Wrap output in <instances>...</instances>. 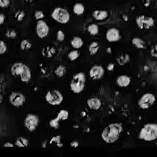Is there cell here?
I'll return each mask as SVG.
<instances>
[{
	"label": "cell",
	"mask_w": 157,
	"mask_h": 157,
	"mask_svg": "<svg viewBox=\"0 0 157 157\" xmlns=\"http://www.w3.org/2000/svg\"><path fill=\"white\" fill-rule=\"evenodd\" d=\"M123 132V126L120 123H113L109 124L104 129L101 133L102 140L108 143H113L118 140Z\"/></svg>",
	"instance_id": "1"
},
{
	"label": "cell",
	"mask_w": 157,
	"mask_h": 157,
	"mask_svg": "<svg viewBox=\"0 0 157 157\" xmlns=\"http://www.w3.org/2000/svg\"><path fill=\"white\" fill-rule=\"evenodd\" d=\"M139 138L147 141H151L157 138V124H147L141 129Z\"/></svg>",
	"instance_id": "2"
},
{
	"label": "cell",
	"mask_w": 157,
	"mask_h": 157,
	"mask_svg": "<svg viewBox=\"0 0 157 157\" xmlns=\"http://www.w3.org/2000/svg\"><path fill=\"white\" fill-rule=\"evenodd\" d=\"M86 82V75L84 72L75 74L70 83L71 90L75 94H79L84 90Z\"/></svg>",
	"instance_id": "3"
},
{
	"label": "cell",
	"mask_w": 157,
	"mask_h": 157,
	"mask_svg": "<svg viewBox=\"0 0 157 157\" xmlns=\"http://www.w3.org/2000/svg\"><path fill=\"white\" fill-rule=\"evenodd\" d=\"M52 18L57 22L61 24L67 23L71 18L69 11L63 8H56L51 14Z\"/></svg>",
	"instance_id": "4"
},
{
	"label": "cell",
	"mask_w": 157,
	"mask_h": 157,
	"mask_svg": "<svg viewBox=\"0 0 157 157\" xmlns=\"http://www.w3.org/2000/svg\"><path fill=\"white\" fill-rule=\"evenodd\" d=\"M63 96L59 90H52L48 91L45 96L46 101L52 106H58L62 102Z\"/></svg>",
	"instance_id": "5"
},
{
	"label": "cell",
	"mask_w": 157,
	"mask_h": 157,
	"mask_svg": "<svg viewBox=\"0 0 157 157\" xmlns=\"http://www.w3.org/2000/svg\"><path fill=\"white\" fill-rule=\"evenodd\" d=\"M155 21L153 18L146 15H140L136 18V23L138 28L141 30H147L152 27Z\"/></svg>",
	"instance_id": "6"
},
{
	"label": "cell",
	"mask_w": 157,
	"mask_h": 157,
	"mask_svg": "<svg viewBox=\"0 0 157 157\" xmlns=\"http://www.w3.org/2000/svg\"><path fill=\"white\" fill-rule=\"evenodd\" d=\"M155 96L151 93H147L143 95L138 101V106L143 109L150 108L155 102Z\"/></svg>",
	"instance_id": "7"
},
{
	"label": "cell",
	"mask_w": 157,
	"mask_h": 157,
	"mask_svg": "<svg viewBox=\"0 0 157 157\" xmlns=\"http://www.w3.org/2000/svg\"><path fill=\"white\" fill-rule=\"evenodd\" d=\"M39 124L38 117L33 114H29L26 116L24 124L29 131L30 132H34L36 129Z\"/></svg>",
	"instance_id": "8"
},
{
	"label": "cell",
	"mask_w": 157,
	"mask_h": 157,
	"mask_svg": "<svg viewBox=\"0 0 157 157\" xmlns=\"http://www.w3.org/2000/svg\"><path fill=\"white\" fill-rule=\"evenodd\" d=\"M49 33V27L47 23L42 20H38L36 25V33L40 38L47 37Z\"/></svg>",
	"instance_id": "9"
},
{
	"label": "cell",
	"mask_w": 157,
	"mask_h": 157,
	"mask_svg": "<svg viewBox=\"0 0 157 157\" xmlns=\"http://www.w3.org/2000/svg\"><path fill=\"white\" fill-rule=\"evenodd\" d=\"M9 101L13 106L20 107L23 105L25 102L26 98L25 96L20 93L13 92L10 94Z\"/></svg>",
	"instance_id": "10"
},
{
	"label": "cell",
	"mask_w": 157,
	"mask_h": 157,
	"mask_svg": "<svg viewBox=\"0 0 157 157\" xmlns=\"http://www.w3.org/2000/svg\"><path fill=\"white\" fill-rule=\"evenodd\" d=\"M28 66L22 62H16L11 67V74L14 77H21Z\"/></svg>",
	"instance_id": "11"
},
{
	"label": "cell",
	"mask_w": 157,
	"mask_h": 157,
	"mask_svg": "<svg viewBox=\"0 0 157 157\" xmlns=\"http://www.w3.org/2000/svg\"><path fill=\"white\" fill-rule=\"evenodd\" d=\"M106 38L109 42H115L120 40L121 35L118 29L116 28H111L108 30L106 33Z\"/></svg>",
	"instance_id": "12"
},
{
	"label": "cell",
	"mask_w": 157,
	"mask_h": 157,
	"mask_svg": "<svg viewBox=\"0 0 157 157\" xmlns=\"http://www.w3.org/2000/svg\"><path fill=\"white\" fill-rule=\"evenodd\" d=\"M104 74V69L101 65H94L90 69L89 75L94 80H99Z\"/></svg>",
	"instance_id": "13"
},
{
	"label": "cell",
	"mask_w": 157,
	"mask_h": 157,
	"mask_svg": "<svg viewBox=\"0 0 157 157\" xmlns=\"http://www.w3.org/2000/svg\"><path fill=\"white\" fill-rule=\"evenodd\" d=\"M87 104L89 108L94 110H98L99 109H100L102 105L101 100L97 98L89 99L87 101Z\"/></svg>",
	"instance_id": "14"
},
{
	"label": "cell",
	"mask_w": 157,
	"mask_h": 157,
	"mask_svg": "<svg viewBox=\"0 0 157 157\" xmlns=\"http://www.w3.org/2000/svg\"><path fill=\"white\" fill-rule=\"evenodd\" d=\"M130 82H131L130 77L126 75H122L117 77L116 79L117 84L121 87H126L128 86Z\"/></svg>",
	"instance_id": "15"
},
{
	"label": "cell",
	"mask_w": 157,
	"mask_h": 157,
	"mask_svg": "<svg viewBox=\"0 0 157 157\" xmlns=\"http://www.w3.org/2000/svg\"><path fill=\"white\" fill-rule=\"evenodd\" d=\"M93 17L98 21H102L107 18L108 13L105 10H95L93 13Z\"/></svg>",
	"instance_id": "16"
},
{
	"label": "cell",
	"mask_w": 157,
	"mask_h": 157,
	"mask_svg": "<svg viewBox=\"0 0 157 157\" xmlns=\"http://www.w3.org/2000/svg\"><path fill=\"white\" fill-rule=\"evenodd\" d=\"M71 44L72 47L75 49L81 48L84 44V42L82 39L79 36H74L71 42Z\"/></svg>",
	"instance_id": "17"
},
{
	"label": "cell",
	"mask_w": 157,
	"mask_h": 157,
	"mask_svg": "<svg viewBox=\"0 0 157 157\" xmlns=\"http://www.w3.org/2000/svg\"><path fill=\"white\" fill-rule=\"evenodd\" d=\"M85 8L83 4L81 3H77L73 6V12L77 15H81L84 13Z\"/></svg>",
	"instance_id": "18"
},
{
	"label": "cell",
	"mask_w": 157,
	"mask_h": 157,
	"mask_svg": "<svg viewBox=\"0 0 157 157\" xmlns=\"http://www.w3.org/2000/svg\"><path fill=\"white\" fill-rule=\"evenodd\" d=\"M132 42L138 48L144 49V48H145V47H146L145 42H144V40H142L141 38H140L139 37L133 38Z\"/></svg>",
	"instance_id": "19"
},
{
	"label": "cell",
	"mask_w": 157,
	"mask_h": 157,
	"mask_svg": "<svg viewBox=\"0 0 157 157\" xmlns=\"http://www.w3.org/2000/svg\"><path fill=\"white\" fill-rule=\"evenodd\" d=\"M99 49V45L96 42H93L91 43L89 47V52L90 56L96 55Z\"/></svg>",
	"instance_id": "20"
},
{
	"label": "cell",
	"mask_w": 157,
	"mask_h": 157,
	"mask_svg": "<svg viewBox=\"0 0 157 157\" xmlns=\"http://www.w3.org/2000/svg\"><path fill=\"white\" fill-rule=\"evenodd\" d=\"M69 116V113L68 111L65 109H62L59 112L56 118L59 121H64L68 119Z\"/></svg>",
	"instance_id": "21"
},
{
	"label": "cell",
	"mask_w": 157,
	"mask_h": 157,
	"mask_svg": "<svg viewBox=\"0 0 157 157\" xmlns=\"http://www.w3.org/2000/svg\"><path fill=\"white\" fill-rule=\"evenodd\" d=\"M15 144L18 147L25 148L28 147L29 141L23 137H20L18 139H17Z\"/></svg>",
	"instance_id": "22"
},
{
	"label": "cell",
	"mask_w": 157,
	"mask_h": 157,
	"mask_svg": "<svg viewBox=\"0 0 157 157\" xmlns=\"http://www.w3.org/2000/svg\"><path fill=\"white\" fill-rule=\"evenodd\" d=\"M87 31L91 35H96L99 33V27L95 23L89 25L87 27Z\"/></svg>",
	"instance_id": "23"
},
{
	"label": "cell",
	"mask_w": 157,
	"mask_h": 157,
	"mask_svg": "<svg viewBox=\"0 0 157 157\" xmlns=\"http://www.w3.org/2000/svg\"><path fill=\"white\" fill-rule=\"evenodd\" d=\"M56 75L59 77H63L65 74H66L67 72V69L66 67H65V66H63V65H59V66H58L55 71H54Z\"/></svg>",
	"instance_id": "24"
},
{
	"label": "cell",
	"mask_w": 157,
	"mask_h": 157,
	"mask_svg": "<svg viewBox=\"0 0 157 157\" xmlns=\"http://www.w3.org/2000/svg\"><path fill=\"white\" fill-rule=\"evenodd\" d=\"M116 60L120 65H124L129 61V56L128 54H123L116 59Z\"/></svg>",
	"instance_id": "25"
},
{
	"label": "cell",
	"mask_w": 157,
	"mask_h": 157,
	"mask_svg": "<svg viewBox=\"0 0 157 157\" xmlns=\"http://www.w3.org/2000/svg\"><path fill=\"white\" fill-rule=\"evenodd\" d=\"M32 43L29 40H27V39H24L20 43V48L24 51L30 49L32 48Z\"/></svg>",
	"instance_id": "26"
},
{
	"label": "cell",
	"mask_w": 157,
	"mask_h": 157,
	"mask_svg": "<svg viewBox=\"0 0 157 157\" xmlns=\"http://www.w3.org/2000/svg\"><path fill=\"white\" fill-rule=\"evenodd\" d=\"M78 56H79V53L77 50H72L68 54V58L71 61H74L77 59H78Z\"/></svg>",
	"instance_id": "27"
},
{
	"label": "cell",
	"mask_w": 157,
	"mask_h": 157,
	"mask_svg": "<svg viewBox=\"0 0 157 157\" xmlns=\"http://www.w3.org/2000/svg\"><path fill=\"white\" fill-rule=\"evenodd\" d=\"M52 50H54L53 48H50L49 47H45V48H44V50L42 51L43 56H44L45 57H47L48 58L51 57L52 56V54H53V52H52Z\"/></svg>",
	"instance_id": "28"
},
{
	"label": "cell",
	"mask_w": 157,
	"mask_h": 157,
	"mask_svg": "<svg viewBox=\"0 0 157 157\" xmlns=\"http://www.w3.org/2000/svg\"><path fill=\"white\" fill-rule=\"evenodd\" d=\"M5 35L8 38L13 39V38H15L17 37V33L15 32V30H13V29H9L6 31V32L5 33Z\"/></svg>",
	"instance_id": "29"
},
{
	"label": "cell",
	"mask_w": 157,
	"mask_h": 157,
	"mask_svg": "<svg viewBox=\"0 0 157 157\" xmlns=\"http://www.w3.org/2000/svg\"><path fill=\"white\" fill-rule=\"evenodd\" d=\"M34 17L35 18L36 20H42L44 18V12L40 10L36 11L34 13Z\"/></svg>",
	"instance_id": "30"
},
{
	"label": "cell",
	"mask_w": 157,
	"mask_h": 157,
	"mask_svg": "<svg viewBox=\"0 0 157 157\" xmlns=\"http://www.w3.org/2000/svg\"><path fill=\"white\" fill-rule=\"evenodd\" d=\"M6 50H7V45L6 43L4 41L1 40L0 41V54L1 55L4 54L6 52Z\"/></svg>",
	"instance_id": "31"
},
{
	"label": "cell",
	"mask_w": 157,
	"mask_h": 157,
	"mask_svg": "<svg viewBox=\"0 0 157 157\" xmlns=\"http://www.w3.org/2000/svg\"><path fill=\"white\" fill-rule=\"evenodd\" d=\"M25 13L23 11H18L16 13L15 18L17 20V21H21L23 20V18L25 17Z\"/></svg>",
	"instance_id": "32"
},
{
	"label": "cell",
	"mask_w": 157,
	"mask_h": 157,
	"mask_svg": "<svg viewBox=\"0 0 157 157\" xmlns=\"http://www.w3.org/2000/svg\"><path fill=\"white\" fill-rule=\"evenodd\" d=\"M56 38H57V40L59 42L63 41L64 39H65V34H64L63 32L62 31V30H59L57 32Z\"/></svg>",
	"instance_id": "33"
},
{
	"label": "cell",
	"mask_w": 157,
	"mask_h": 157,
	"mask_svg": "<svg viewBox=\"0 0 157 157\" xmlns=\"http://www.w3.org/2000/svg\"><path fill=\"white\" fill-rule=\"evenodd\" d=\"M49 125L50 126V127L52 128H58L59 126V121L57 120L56 118L53 119L52 120H51L49 122Z\"/></svg>",
	"instance_id": "34"
},
{
	"label": "cell",
	"mask_w": 157,
	"mask_h": 157,
	"mask_svg": "<svg viewBox=\"0 0 157 157\" xmlns=\"http://www.w3.org/2000/svg\"><path fill=\"white\" fill-rule=\"evenodd\" d=\"M54 142L56 143L57 146H58L59 147L62 146V144H61V143H60V136H55V137H54L53 138H52V140H51V141H50L51 143H54Z\"/></svg>",
	"instance_id": "35"
},
{
	"label": "cell",
	"mask_w": 157,
	"mask_h": 157,
	"mask_svg": "<svg viewBox=\"0 0 157 157\" xmlns=\"http://www.w3.org/2000/svg\"><path fill=\"white\" fill-rule=\"evenodd\" d=\"M10 4V0H0V7L6 8Z\"/></svg>",
	"instance_id": "36"
},
{
	"label": "cell",
	"mask_w": 157,
	"mask_h": 157,
	"mask_svg": "<svg viewBox=\"0 0 157 157\" xmlns=\"http://www.w3.org/2000/svg\"><path fill=\"white\" fill-rule=\"evenodd\" d=\"M5 16L3 14V13H1L0 14V25H3L5 22Z\"/></svg>",
	"instance_id": "37"
},
{
	"label": "cell",
	"mask_w": 157,
	"mask_h": 157,
	"mask_svg": "<svg viewBox=\"0 0 157 157\" xmlns=\"http://www.w3.org/2000/svg\"><path fill=\"white\" fill-rule=\"evenodd\" d=\"M3 147H6V148H10V147H13L14 145H13L12 143H10V142H6V143H5L4 144Z\"/></svg>",
	"instance_id": "38"
},
{
	"label": "cell",
	"mask_w": 157,
	"mask_h": 157,
	"mask_svg": "<svg viewBox=\"0 0 157 157\" xmlns=\"http://www.w3.org/2000/svg\"><path fill=\"white\" fill-rule=\"evenodd\" d=\"M114 65L113 63H110V64H109L108 66V71H113V69H114Z\"/></svg>",
	"instance_id": "39"
},
{
	"label": "cell",
	"mask_w": 157,
	"mask_h": 157,
	"mask_svg": "<svg viewBox=\"0 0 157 157\" xmlns=\"http://www.w3.org/2000/svg\"><path fill=\"white\" fill-rule=\"evenodd\" d=\"M78 145V143H77V141L72 142V143H71V146H72V147H77Z\"/></svg>",
	"instance_id": "40"
}]
</instances>
